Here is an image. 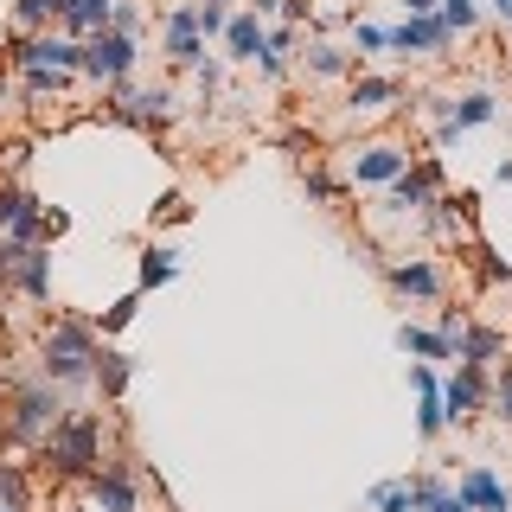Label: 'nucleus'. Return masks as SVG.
I'll use <instances>...</instances> for the list:
<instances>
[{
	"label": "nucleus",
	"instance_id": "nucleus-2",
	"mask_svg": "<svg viewBox=\"0 0 512 512\" xmlns=\"http://www.w3.org/2000/svg\"><path fill=\"white\" fill-rule=\"evenodd\" d=\"M39 455H45V468L58 480H90L103 468V416L96 410H64L52 423V436L39 442Z\"/></svg>",
	"mask_w": 512,
	"mask_h": 512
},
{
	"label": "nucleus",
	"instance_id": "nucleus-33",
	"mask_svg": "<svg viewBox=\"0 0 512 512\" xmlns=\"http://www.w3.org/2000/svg\"><path fill=\"white\" fill-rule=\"evenodd\" d=\"M135 314H141V288H135V295H122L116 308L103 314V327H96V333H103V340H109V333H122V327H128V320H135Z\"/></svg>",
	"mask_w": 512,
	"mask_h": 512
},
{
	"label": "nucleus",
	"instance_id": "nucleus-36",
	"mask_svg": "<svg viewBox=\"0 0 512 512\" xmlns=\"http://www.w3.org/2000/svg\"><path fill=\"white\" fill-rule=\"evenodd\" d=\"M20 250H26V244H13V237H0V295L13 288V269H20Z\"/></svg>",
	"mask_w": 512,
	"mask_h": 512
},
{
	"label": "nucleus",
	"instance_id": "nucleus-22",
	"mask_svg": "<svg viewBox=\"0 0 512 512\" xmlns=\"http://www.w3.org/2000/svg\"><path fill=\"white\" fill-rule=\"evenodd\" d=\"M173 276H180V250L173 244H148L141 250V263H135V288L148 295V288H167Z\"/></svg>",
	"mask_w": 512,
	"mask_h": 512
},
{
	"label": "nucleus",
	"instance_id": "nucleus-35",
	"mask_svg": "<svg viewBox=\"0 0 512 512\" xmlns=\"http://www.w3.org/2000/svg\"><path fill=\"white\" fill-rule=\"evenodd\" d=\"M154 218H160V224H186L192 205L180 199V192H160V199H154Z\"/></svg>",
	"mask_w": 512,
	"mask_h": 512
},
{
	"label": "nucleus",
	"instance_id": "nucleus-24",
	"mask_svg": "<svg viewBox=\"0 0 512 512\" xmlns=\"http://www.w3.org/2000/svg\"><path fill=\"white\" fill-rule=\"evenodd\" d=\"M71 0H13V32H52L64 26Z\"/></svg>",
	"mask_w": 512,
	"mask_h": 512
},
{
	"label": "nucleus",
	"instance_id": "nucleus-14",
	"mask_svg": "<svg viewBox=\"0 0 512 512\" xmlns=\"http://www.w3.org/2000/svg\"><path fill=\"white\" fill-rule=\"evenodd\" d=\"M391 103H404V77L352 71V90H346V116H384Z\"/></svg>",
	"mask_w": 512,
	"mask_h": 512
},
{
	"label": "nucleus",
	"instance_id": "nucleus-18",
	"mask_svg": "<svg viewBox=\"0 0 512 512\" xmlns=\"http://www.w3.org/2000/svg\"><path fill=\"white\" fill-rule=\"evenodd\" d=\"M90 384L103 391V404H122V397H128V384H135V359H128L122 346H109V340H103V352H96V372H90Z\"/></svg>",
	"mask_w": 512,
	"mask_h": 512
},
{
	"label": "nucleus",
	"instance_id": "nucleus-46",
	"mask_svg": "<svg viewBox=\"0 0 512 512\" xmlns=\"http://www.w3.org/2000/svg\"><path fill=\"white\" fill-rule=\"evenodd\" d=\"M64 512H90V506H64Z\"/></svg>",
	"mask_w": 512,
	"mask_h": 512
},
{
	"label": "nucleus",
	"instance_id": "nucleus-9",
	"mask_svg": "<svg viewBox=\"0 0 512 512\" xmlns=\"http://www.w3.org/2000/svg\"><path fill=\"white\" fill-rule=\"evenodd\" d=\"M442 186H448L442 160H410V167L397 173L391 186H384V205H391V212H404V218H416V212H423V205L436 199Z\"/></svg>",
	"mask_w": 512,
	"mask_h": 512
},
{
	"label": "nucleus",
	"instance_id": "nucleus-11",
	"mask_svg": "<svg viewBox=\"0 0 512 512\" xmlns=\"http://www.w3.org/2000/svg\"><path fill=\"white\" fill-rule=\"evenodd\" d=\"M404 167H410V148H404V141H365V148H352V160H346V180L384 192Z\"/></svg>",
	"mask_w": 512,
	"mask_h": 512
},
{
	"label": "nucleus",
	"instance_id": "nucleus-26",
	"mask_svg": "<svg viewBox=\"0 0 512 512\" xmlns=\"http://www.w3.org/2000/svg\"><path fill=\"white\" fill-rule=\"evenodd\" d=\"M0 500H7V506H26V512H32V474L20 468V461H0Z\"/></svg>",
	"mask_w": 512,
	"mask_h": 512
},
{
	"label": "nucleus",
	"instance_id": "nucleus-16",
	"mask_svg": "<svg viewBox=\"0 0 512 512\" xmlns=\"http://www.w3.org/2000/svg\"><path fill=\"white\" fill-rule=\"evenodd\" d=\"M455 493L468 500V512H512V493H506V480L493 474L487 461H474V468H461Z\"/></svg>",
	"mask_w": 512,
	"mask_h": 512
},
{
	"label": "nucleus",
	"instance_id": "nucleus-12",
	"mask_svg": "<svg viewBox=\"0 0 512 512\" xmlns=\"http://www.w3.org/2000/svg\"><path fill=\"white\" fill-rule=\"evenodd\" d=\"M205 32H199V7L192 0H180V7H167V39H160V52H167L173 71H199V58H205Z\"/></svg>",
	"mask_w": 512,
	"mask_h": 512
},
{
	"label": "nucleus",
	"instance_id": "nucleus-40",
	"mask_svg": "<svg viewBox=\"0 0 512 512\" xmlns=\"http://www.w3.org/2000/svg\"><path fill=\"white\" fill-rule=\"evenodd\" d=\"M442 0H404V13H436Z\"/></svg>",
	"mask_w": 512,
	"mask_h": 512
},
{
	"label": "nucleus",
	"instance_id": "nucleus-13",
	"mask_svg": "<svg viewBox=\"0 0 512 512\" xmlns=\"http://www.w3.org/2000/svg\"><path fill=\"white\" fill-rule=\"evenodd\" d=\"M384 282L404 301H442L448 295V276H442L436 256H397V263H384Z\"/></svg>",
	"mask_w": 512,
	"mask_h": 512
},
{
	"label": "nucleus",
	"instance_id": "nucleus-6",
	"mask_svg": "<svg viewBox=\"0 0 512 512\" xmlns=\"http://www.w3.org/2000/svg\"><path fill=\"white\" fill-rule=\"evenodd\" d=\"M109 116L128 128H167L173 122V90L167 84H135V77H116L109 84Z\"/></svg>",
	"mask_w": 512,
	"mask_h": 512
},
{
	"label": "nucleus",
	"instance_id": "nucleus-41",
	"mask_svg": "<svg viewBox=\"0 0 512 512\" xmlns=\"http://www.w3.org/2000/svg\"><path fill=\"white\" fill-rule=\"evenodd\" d=\"M493 180H500V186H512V154L500 160V167H493Z\"/></svg>",
	"mask_w": 512,
	"mask_h": 512
},
{
	"label": "nucleus",
	"instance_id": "nucleus-29",
	"mask_svg": "<svg viewBox=\"0 0 512 512\" xmlns=\"http://www.w3.org/2000/svg\"><path fill=\"white\" fill-rule=\"evenodd\" d=\"M487 404H493V416L512 429V365H500V372L487 378Z\"/></svg>",
	"mask_w": 512,
	"mask_h": 512
},
{
	"label": "nucleus",
	"instance_id": "nucleus-43",
	"mask_svg": "<svg viewBox=\"0 0 512 512\" xmlns=\"http://www.w3.org/2000/svg\"><path fill=\"white\" fill-rule=\"evenodd\" d=\"M0 512H26V506H7V500H0Z\"/></svg>",
	"mask_w": 512,
	"mask_h": 512
},
{
	"label": "nucleus",
	"instance_id": "nucleus-37",
	"mask_svg": "<svg viewBox=\"0 0 512 512\" xmlns=\"http://www.w3.org/2000/svg\"><path fill=\"white\" fill-rule=\"evenodd\" d=\"M256 71H263V84H282V77H288V58L263 45V52H256Z\"/></svg>",
	"mask_w": 512,
	"mask_h": 512
},
{
	"label": "nucleus",
	"instance_id": "nucleus-45",
	"mask_svg": "<svg viewBox=\"0 0 512 512\" xmlns=\"http://www.w3.org/2000/svg\"><path fill=\"white\" fill-rule=\"evenodd\" d=\"M0 109H7V84H0Z\"/></svg>",
	"mask_w": 512,
	"mask_h": 512
},
{
	"label": "nucleus",
	"instance_id": "nucleus-1",
	"mask_svg": "<svg viewBox=\"0 0 512 512\" xmlns=\"http://www.w3.org/2000/svg\"><path fill=\"white\" fill-rule=\"evenodd\" d=\"M96 352H103V333H96L90 320L58 314L52 327L39 333V378H52L58 391H84L90 372H96Z\"/></svg>",
	"mask_w": 512,
	"mask_h": 512
},
{
	"label": "nucleus",
	"instance_id": "nucleus-4",
	"mask_svg": "<svg viewBox=\"0 0 512 512\" xmlns=\"http://www.w3.org/2000/svg\"><path fill=\"white\" fill-rule=\"evenodd\" d=\"M7 64L13 71H64L77 77V64H84V39H71V32H13L7 45Z\"/></svg>",
	"mask_w": 512,
	"mask_h": 512
},
{
	"label": "nucleus",
	"instance_id": "nucleus-10",
	"mask_svg": "<svg viewBox=\"0 0 512 512\" xmlns=\"http://www.w3.org/2000/svg\"><path fill=\"white\" fill-rule=\"evenodd\" d=\"M487 378H493V365H455V378H442V416H448V429L474 423V416L487 410Z\"/></svg>",
	"mask_w": 512,
	"mask_h": 512
},
{
	"label": "nucleus",
	"instance_id": "nucleus-21",
	"mask_svg": "<svg viewBox=\"0 0 512 512\" xmlns=\"http://www.w3.org/2000/svg\"><path fill=\"white\" fill-rule=\"evenodd\" d=\"M397 352H410V359H423V365H442V359H455V340L436 327H397Z\"/></svg>",
	"mask_w": 512,
	"mask_h": 512
},
{
	"label": "nucleus",
	"instance_id": "nucleus-5",
	"mask_svg": "<svg viewBox=\"0 0 512 512\" xmlns=\"http://www.w3.org/2000/svg\"><path fill=\"white\" fill-rule=\"evenodd\" d=\"M135 64H141V39H128V32L116 26H96L90 39H84V64H77V77H90V84H116V77H135Z\"/></svg>",
	"mask_w": 512,
	"mask_h": 512
},
{
	"label": "nucleus",
	"instance_id": "nucleus-25",
	"mask_svg": "<svg viewBox=\"0 0 512 512\" xmlns=\"http://www.w3.org/2000/svg\"><path fill=\"white\" fill-rule=\"evenodd\" d=\"M365 512H416V487H410V480H378L372 500H365Z\"/></svg>",
	"mask_w": 512,
	"mask_h": 512
},
{
	"label": "nucleus",
	"instance_id": "nucleus-8",
	"mask_svg": "<svg viewBox=\"0 0 512 512\" xmlns=\"http://www.w3.org/2000/svg\"><path fill=\"white\" fill-rule=\"evenodd\" d=\"M384 32H391L397 58H442L448 45H455V26H448L442 13H404V20L384 26Z\"/></svg>",
	"mask_w": 512,
	"mask_h": 512
},
{
	"label": "nucleus",
	"instance_id": "nucleus-28",
	"mask_svg": "<svg viewBox=\"0 0 512 512\" xmlns=\"http://www.w3.org/2000/svg\"><path fill=\"white\" fill-rule=\"evenodd\" d=\"M378 52H391V32L372 20H352V58H378Z\"/></svg>",
	"mask_w": 512,
	"mask_h": 512
},
{
	"label": "nucleus",
	"instance_id": "nucleus-38",
	"mask_svg": "<svg viewBox=\"0 0 512 512\" xmlns=\"http://www.w3.org/2000/svg\"><path fill=\"white\" fill-rule=\"evenodd\" d=\"M461 320H468L461 308H442V314H436V333H448V340H455V333H461Z\"/></svg>",
	"mask_w": 512,
	"mask_h": 512
},
{
	"label": "nucleus",
	"instance_id": "nucleus-39",
	"mask_svg": "<svg viewBox=\"0 0 512 512\" xmlns=\"http://www.w3.org/2000/svg\"><path fill=\"white\" fill-rule=\"evenodd\" d=\"M244 7L256 13V20H276V13H282V0H244Z\"/></svg>",
	"mask_w": 512,
	"mask_h": 512
},
{
	"label": "nucleus",
	"instance_id": "nucleus-7",
	"mask_svg": "<svg viewBox=\"0 0 512 512\" xmlns=\"http://www.w3.org/2000/svg\"><path fill=\"white\" fill-rule=\"evenodd\" d=\"M84 487H90L96 512H141V474H135L128 455H103V468H96Z\"/></svg>",
	"mask_w": 512,
	"mask_h": 512
},
{
	"label": "nucleus",
	"instance_id": "nucleus-23",
	"mask_svg": "<svg viewBox=\"0 0 512 512\" xmlns=\"http://www.w3.org/2000/svg\"><path fill=\"white\" fill-rule=\"evenodd\" d=\"M301 64H308V77H352L359 71V58L346 52V45H327V39H308V52H301Z\"/></svg>",
	"mask_w": 512,
	"mask_h": 512
},
{
	"label": "nucleus",
	"instance_id": "nucleus-19",
	"mask_svg": "<svg viewBox=\"0 0 512 512\" xmlns=\"http://www.w3.org/2000/svg\"><path fill=\"white\" fill-rule=\"evenodd\" d=\"M493 116H500V96H493V90H461L455 103H448V122H442V128L461 141L468 128H487Z\"/></svg>",
	"mask_w": 512,
	"mask_h": 512
},
{
	"label": "nucleus",
	"instance_id": "nucleus-31",
	"mask_svg": "<svg viewBox=\"0 0 512 512\" xmlns=\"http://www.w3.org/2000/svg\"><path fill=\"white\" fill-rule=\"evenodd\" d=\"M71 77L64 71H20V96H58Z\"/></svg>",
	"mask_w": 512,
	"mask_h": 512
},
{
	"label": "nucleus",
	"instance_id": "nucleus-34",
	"mask_svg": "<svg viewBox=\"0 0 512 512\" xmlns=\"http://www.w3.org/2000/svg\"><path fill=\"white\" fill-rule=\"evenodd\" d=\"M109 26L128 32V39H141V7L135 0H109Z\"/></svg>",
	"mask_w": 512,
	"mask_h": 512
},
{
	"label": "nucleus",
	"instance_id": "nucleus-32",
	"mask_svg": "<svg viewBox=\"0 0 512 512\" xmlns=\"http://www.w3.org/2000/svg\"><path fill=\"white\" fill-rule=\"evenodd\" d=\"M436 13H442L455 32H474V26H480V0H442Z\"/></svg>",
	"mask_w": 512,
	"mask_h": 512
},
{
	"label": "nucleus",
	"instance_id": "nucleus-27",
	"mask_svg": "<svg viewBox=\"0 0 512 512\" xmlns=\"http://www.w3.org/2000/svg\"><path fill=\"white\" fill-rule=\"evenodd\" d=\"M26 205H39V199H32V192H26L20 180H0V237H7L13 224H20V212H26Z\"/></svg>",
	"mask_w": 512,
	"mask_h": 512
},
{
	"label": "nucleus",
	"instance_id": "nucleus-44",
	"mask_svg": "<svg viewBox=\"0 0 512 512\" xmlns=\"http://www.w3.org/2000/svg\"><path fill=\"white\" fill-rule=\"evenodd\" d=\"M205 7H231V0H205Z\"/></svg>",
	"mask_w": 512,
	"mask_h": 512
},
{
	"label": "nucleus",
	"instance_id": "nucleus-17",
	"mask_svg": "<svg viewBox=\"0 0 512 512\" xmlns=\"http://www.w3.org/2000/svg\"><path fill=\"white\" fill-rule=\"evenodd\" d=\"M13 288H20L32 308H45V301H52V250H45V244H26L20 250V269H13Z\"/></svg>",
	"mask_w": 512,
	"mask_h": 512
},
{
	"label": "nucleus",
	"instance_id": "nucleus-15",
	"mask_svg": "<svg viewBox=\"0 0 512 512\" xmlns=\"http://www.w3.org/2000/svg\"><path fill=\"white\" fill-rule=\"evenodd\" d=\"M263 39H269V20H256L250 7H231V20H224V32H218V45H224L231 64H256Z\"/></svg>",
	"mask_w": 512,
	"mask_h": 512
},
{
	"label": "nucleus",
	"instance_id": "nucleus-3",
	"mask_svg": "<svg viewBox=\"0 0 512 512\" xmlns=\"http://www.w3.org/2000/svg\"><path fill=\"white\" fill-rule=\"evenodd\" d=\"M64 416V391L52 378H26V384H13V397H7V442H20V448H39L45 436H52V423Z\"/></svg>",
	"mask_w": 512,
	"mask_h": 512
},
{
	"label": "nucleus",
	"instance_id": "nucleus-20",
	"mask_svg": "<svg viewBox=\"0 0 512 512\" xmlns=\"http://www.w3.org/2000/svg\"><path fill=\"white\" fill-rule=\"evenodd\" d=\"M455 359H461V365H493V359H506V333H500V327H480V320H461Z\"/></svg>",
	"mask_w": 512,
	"mask_h": 512
},
{
	"label": "nucleus",
	"instance_id": "nucleus-30",
	"mask_svg": "<svg viewBox=\"0 0 512 512\" xmlns=\"http://www.w3.org/2000/svg\"><path fill=\"white\" fill-rule=\"evenodd\" d=\"M301 186H308V199H320V205H333V212H340V180H333V173H320V167H308L301 173Z\"/></svg>",
	"mask_w": 512,
	"mask_h": 512
},
{
	"label": "nucleus",
	"instance_id": "nucleus-42",
	"mask_svg": "<svg viewBox=\"0 0 512 512\" xmlns=\"http://www.w3.org/2000/svg\"><path fill=\"white\" fill-rule=\"evenodd\" d=\"M493 13H500V20L512 26V0H493Z\"/></svg>",
	"mask_w": 512,
	"mask_h": 512
}]
</instances>
